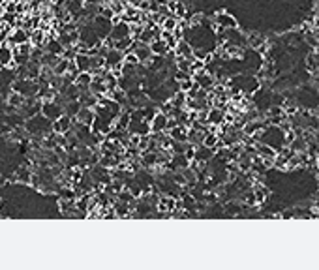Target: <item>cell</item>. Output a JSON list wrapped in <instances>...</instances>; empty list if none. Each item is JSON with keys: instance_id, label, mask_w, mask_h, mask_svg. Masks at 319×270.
<instances>
[{"instance_id": "7402d4cb", "label": "cell", "mask_w": 319, "mask_h": 270, "mask_svg": "<svg viewBox=\"0 0 319 270\" xmlns=\"http://www.w3.org/2000/svg\"><path fill=\"white\" fill-rule=\"evenodd\" d=\"M81 107H83V105H81V101H79V99H70V101H66V103H64V113L75 118V115L79 113Z\"/></svg>"}, {"instance_id": "f1b7e54d", "label": "cell", "mask_w": 319, "mask_h": 270, "mask_svg": "<svg viewBox=\"0 0 319 270\" xmlns=\"http://www.w3.org/2000/svg\"><path fill=\"white\" fill-rule=\"evenodd\" d=\"M0 2H2V4H4V2H10V0H0Z\"/></svg>"}, {"instance_id": "e0dca14e", "label": "cell", "mask_w": 319, "mask_h": 270, "mask_svg": "<svg viewBox=\"0 0 319 270\" xmlns=\"http://www.w3.org/2000/svg\"><path fill=\"white\" fill-rule=\"evenodd\" d=\"M148 47H150V51H152V55H158V57H165V55L171 51L161 38H154V39L148 43Z\"/></svg>"}, {"instance_id": "83f0119b", "label": "cell", "mask_w": 319, "mask_h": 270, "mask_svg": "<svg viewBox=\"0 0 319 270\" xmlns=\"http://www.w3.org/2000/svg\"><path fill=\"white\" fill-rule=\"evenodd\" d=\"M6 12V10H4V4H2V2H0V15H2V13Z\"/></svg>"}, {"instance_id": "9a60e30c", "label": "cell", "mask_w": 319, "mask_h": 270, "mask_svg": "<svg viewBox=\"0 0 319 270\" xmlns=\"http://www.w3.org/2000/svg\"><path fill=\"white\" fill-rule=\"evenodd\" d=\"M94 116H96V111L92 109V107H81L79 113L75 115V122L92 126V122H94Z\"/></svg>"}, {"instance_id": "4316f807", "label": "cell", "mask_w": 319, "mask_h": 270, "mask_svg": "<svg viewBox=\"0 0 319 270\" xmlns=\"http://www.w3.org/2000/svg\"><path fill=\"white\" fill-rule=\"evenodd\" d=\"M192 86H194V79L190 77V79H184V81H180V83H179V90H182V92H188Z\"/></svg>"}, {"instance_id": "5bb4252c", "label": "cell", "mask_w": 319, "mask_h": 270, "mask_svg": "<svg viewBox=\"0 0 319 270\" xmlns=\"http://www.w3.org/2000/svg\"><path fill=\"white\" fill-rule=\"evenodd\" d=\"M74 62L79 72H92V55H88V53H77Z\"/></svg>"}, {"instance_id": "7a4b0ae2", "label": "cell", "mask_w": 319, "mask_h": 270, "mask_svg": "<svg viewBox=\"0 0 319 270\" xmlns=\"http://www.w3.org/2000/svg\"><path fill=\"white\" fill-rule=\"evenodd\" d=\"M38 88H40L38 81L28 79V77H15V81L12 83V90L19 92V94L25 96V98H32V96H36Z\"/></svg>"}, {"instance_id": "8992f818", "label": "cell", "mask_w": 319, "mask_h": 270, "mask_svg": "<svg viewBox=\"0 0 319 270\" xmlns=\"http://www.w3.org/2000/svg\"><path fill=\"white\" fill-rule=\"evenodd\" d=\"M192 79H194L196 85H199L203 90H207V92H210V90L214 88V85H216V77L212 74H209L207 70H203V72H199V74H194L192 75Z\"/></svg>"}, {"instance_id": "4fadbf2b", "label": "cell", "mask_w": 319, "mask_h": 270, "mask_svg": "<svg viewBox=\"0 0 319 270\" xmlns=\"http://www.w3.org/2000/svg\"><path fill=\"white\" fill-rule=\"evenodd\" d=\"M167 134L173 141H179V143H188V126L184 124H175L173 128L167 130Z\"/></svg>"}, {"instance_id": "cb8c5ba5", "label": "cell", "mask_w": 319, "mask_h": 270, "mask_svg": "<svg viewBox=\"0 0 319 270\" xmlns=\"http://www.w3.org/2000/svg\"><path fill=\"white\" fill-rule=\"evenodd\" d=\"M160 38H161V39H163V41L167 43V47H169L171 51L175 49V47H177V41H179V39L175 38L173 30H163V28H161V34H160Z\"/></svg>"}, {"instance_id": "603a6c76", "label": "cell", "mask_w": 319, "mask_h": 270, "mask_svg": "<svg viewBox=\"0 0 319 270\" xmlns=\"http://www.w3.org/2000/svg\"><path fill=\"white\" fill-rule=\"evenodd\" d=\"M218 141H220V137H218V134H216V132H207V134L203 135V141H201V145H205V147H209V148H216Z\"/></svg>"}, {"instance_id": "ffe728a7", "label": "cell", "mask_w": 319, "mask_h": 270, "mask_svg": "<svg viewBox=\"0 0 319 270\" xmlns=\"http://www.w3.org/2000/svg\"><path fill=\"white\" fill-rule=\"evenodd\" d=\"M90 81H92V74L90 72H79L77 77H75V85L79 86L81 90H86L88 85H90Z\"/></svg>"}, {"instance_id": "2e32d148", "label": "cell", "mask_w": 319, "mask_h": 270, "mask_svg": "<svg viewBox=\"0 0 319 270\" xmlns=\"http://www.w3.org/2000/svg\"><path fill=\"white\" fill-rule=\"evenodd\" d=\"M214 156V148H209L205 145H196V150H194V160L199 161V163H207Z\"/></svg>"}, {"instance_id": "44dd1931", "label": "cell", "mask_w": 319, "mask_h": 270, "mask_svg": "<svg viewBox=\"0 0 319 270\" xmlns=\"http://www.w3.org/2000/svg\"><path fill=\"white\" fill-rule=\"evenodd\" d=\"M132 43H134V36H126V38L117 39V41H113V47L119 49V51H122V53H126V51H130Z\"/></svg>"}, {"instance_id": "30bf717a", "label": "cell", "mask_w": 319, "mask_h": 270, "mask_svg": "<svg viewBox=\"0 0 319 270\" xmlns=\"http://www.w3.org/2000/svg\"><path fill=\"white\" fill-rule=\"evenodd\" d=\"M139 163L143 169H154L158 167V152L154 150H141V156H139Z\"/></svg>"}, {"instance_id": "277c9868", "label": "cell", "mask_w": 319, "mask_h": 270, "mask_svg": "<svg viewBox=\"0 0 319 270\" xmlns=\"http://www.w3.org/2000/svg\"><path fill=\"white\" fill-rule=\"evenodd\" d=\"M212 26H214V30H216V28L229 30V28H237V26H239V21L235 19L231 13L218 12L216 15H214V19H212Z\"/></svg>"}, {"instance_id": "6da1fadb", "label": "cell", "mask_w": 319, "mask_h": 270, "mask_svg": "<svg viewBox=\"0 0 319 270\" xmlns=\"http://www.w3.org/2000/svg\"><path fill=\"white\" fill-rule=\"evenodd\" d=\"M25 130L30 135H38V137L43 139L45 135H49L51 132H53V122H51L49 118H45L41 113H38V115H34V116L26 118Z\"/></svg>"}, {"instance_id": "484cf974", "label": "cell", "mask_w": 319, "mask_h": 270, "mask_svg": "<svg viewBox=\"0 0 319 270\" xmlns=\"http://www.w3.org/2000/svg\"><path fill=\"white\" fill-rule=\"evenodd\" d=\"M154 38H156V36H154V30H152L150 26H145V28H143V32L137 36V39H139L143 45H148V43H150Z\"/></svg>"}, {"instance_id": "5b68a950", "label": "cell", "mask_w": 319, "mask_h": 270, "mask_svg": "<svg viewBox=\"0 0 319 270\" xmlns=\"http://www.w3.org/2000/svg\"><path fill=\"white\" fill-rule=\"evenodd\" d=\"M90 23H92L94 30H96V34H98V36L101 38V39H105V38L109 36L111 26H113L111 19H105V17H101V15H94Z\"/></svg>"}, {"instance_id": "ac0fdd59", "label": "cell", "mask_w": 319, "mask_h": 270, "mask_svg": "<svg viewBox=\"0 0 319 270\" xmlns=\"http://www.w3.org/2000/svg\"><path fill=\"white\" fill-rule=\"evenodd\" d=\"M173 51H175L177 57H194V47H192L186 39H179V41H177V47Z\"/></svg>"}, {"instance_id": "ba28073f", "label": "cell", "mask_w": 319, "mask_h": 270, "mask_svg": "<svg viewBox=\"0 0 319 270\" xmlns=\"http://www.w3.org/2000/svg\"><path fill=\"white\" fill-rule=\"evenodd\" d=\"M126 36H132V34H130V23H126L124 19H119L117 23H113V26H111V32H109L111 39H113V41H117V39L126 38Z\"/></svg>"}, {"instance_id": "d4e9b609", "label": "cell", "mask_w": 319, "mask_h": 270, "mask_svg": "<svg viewBox=\"0 0 319 270\" xmlns=\"http://www.w3.org/2000/svg\"><path fill=\"white\" fill-rule=\"evenodd\" d=\"M160 26H161L163 30H175V28L179 26V19H177L175 15H167V17H163V19H161Z\"/></svg>"}, {"instance_id": "7c38bea8", "label": "cell", "mask_w": 319, "mask_h": 270, "mask_svg": "<svg viewBox=\"0 0 319 270\" xmlns=\"http://www.w3.org/2000/svg\"><path fill=\"white\" fill-rule=\"evenodd\" d=\"M88 90L94 94V96H105L107 94V86H105V81H103V75H92V81L88 85Z\"/></svg>"}, {"instance_id": "d6986e66", "label": "cell", "mask_w": 319, "mask_h": 270, "mask_svg": "<svg viewBox=\"0 0 319 270\" xmlns=\"http://www.w3.org/2000/svg\"><path fill=\"white\" fill-rule=\"evenodd\" d=\"M32 174L34 173L30 171L28 167H19L17 171H15V176H13V180H17V182H21V184H30V180H32Z\"/></svg>"}, {"instance_id": "3957f363", "label": "cell", "mask_w": 319, "mask_h": 270, "mask_svg": "<svg viewBox=\"0 0 319 270\" xmlns=\"http://www.w3.org/2000/svg\"><path fill=\"white\" fill-rule=\"evenodd\" d=\"M40 113L53 122V120H57L59 116L64 115V107H62L59 101H55V99H43V101H41V109H40Z\"/></svg>"}, {"instance_id": "52a82bcc", "label": "cell", "mask_w": 319, "mask_h": 270, "mask_svg": "<svg viewBox=\"0 0 319 270\" xmlns=\"http://www.w3.org/2000/svg\"><path fill=\"white\" fill-rule=\"evenodd\" d=\"M74 122L75 118L74 116H70V115H62V116H59L57 120H53V132L55 134H68L72 128H74Z\"/></svg>"}, {"instance_id": "8fae6325", "label": "cell", "mask_w": 319, "mask_h": 270, "mask_svg": "<svg viewBox=\"0 0 319 270\" xmlns=\"http://www.w3.org/2000/svg\"><path fill=\"white\" fill-rule=\"evenodd\" d=\"M25 41H28V32L21 26H13V30L8 34V43L12 47H17V45H21Z\"/></svg>"}, {"instance_id": "9c48e42d", "label": "cell", "mask_w": 319, "mask_h": 270, "mask_svg": "<svg viewBox=\"0 0 319 270\" xmlns=\"http://www.w3.org/2000/svg\"><path fill=\"white\" fill-rule=\"evenodd\" d=\"M167 122H169V115L158 111L154 115V118L150 120V132L152 134H160V132H167Z\"/></svg>"}]
</instances>
